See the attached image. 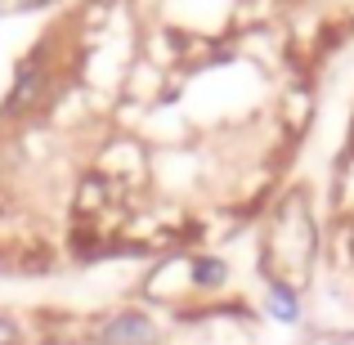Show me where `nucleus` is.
Instances as JSON below:
<instances>
[{
    "label": "nucleus",
    "mask_w": 354,
    "mask_h": 345,
    "mask_svg": "<svg viewBox=\"0 0 354 345\" xmlns=\"http://www.w3.org/2000/svg\"><path fill=\"white\" fill-rule=\"evenodd\" d=\"M314 225H310V211H305L301 198H292L283 211H278V225L269 233V278H305L314 260Z\"/></svg>",
    "instance_id": "1"
},
{
    "label": "nucleus",
    "mask_w": 354,
    "mask_h": 345,
    "mask_svg": "<svg viewBox=\"0 0 354 345\" xmlns=\"http://www.w3.org/2000/svg\"><path fill=\"white\" fill-rule=\"evenodd\" d=\"M95 345H162V323L148 310H117L95 323Z\"/></svg>",
    "instance_id": "2"
},
{
    "label": "nucleus",
    "mask_w": 354,
    "mask_h": 345,
    "mask_svg": "<svg viewBox=\"0 0 354 345\" xmlns=\"http://www.w3.org/2000/svg\"><path fill=\"white\" fill-rule=\"evenodd\" d=\"M265 319L283 323V328H301L305 323V305H301V292H296V283H287V278H269L265 283Z\"/></svg>",
    "instance_id": "3"
},
{
    "label": "nucleus",
    "mask_w": 354,
    "mask_h": 345,
    "mask_svg": "<svg viewBox=\"0 0 354 345\" xmlns=\"http://www.w3.org/2000/svg\"><path fill=\"white\" fill-rule=\"evenodd\" d=\"M229 283V265L216 256H193L189 260V287L193 292H220Z\"/></svg>",
    "instance_id": "4"
},
{
    "label": "nucleus",
    "mask_w": 354,
    "mask_h": 345,
    "mask_svg": "<svg viewBox=\"0 0 354 345\" xmlns=\"http://www.w3.org/2000/svg\"><path fill=\"white\" fill-rule=\"evenodd\" d=\"M0 345H23V328L14 314H0Z\"/></svg>",
    "instance_id": "5"
},
{
    "label": "nucleus",
    "mask_w": 354,
    "mask_h": 345,
    "mask_svg": "<svg viewBox=\"0 0 354 345\" xmlns=\"http://www.w3.org/2000/svg\"><path fill=\"white\" fill-rule=\"evenodd\" d=\"M18 5H36V0H18Z\"/></svg>",
    "instance_id": "6"
}]
</instances>
